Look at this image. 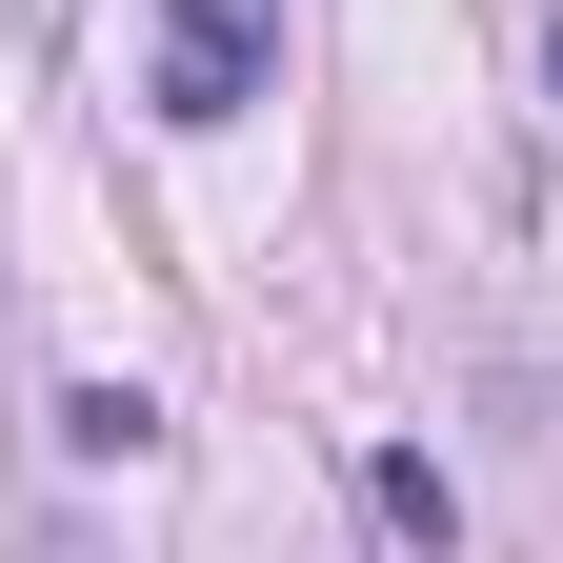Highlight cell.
<instances>
[{"instance_id":"obj_2","label":"cell","mask_w":563,"mask_h":563,"mask_svg":"<svg viewBox=\"0 0 563 563\" xmlns=\"http://www.w3.org/2000/svg\"><path fill=\"white\" fill-rule=\"evenodd\" d=\"M363 523H383L402 563H443V543H463V483L422 463V443H383V463H363Z\"/></svg>"},{"instance_id":"obj_4","label":"cell","mask_w":563,"mask_h":563,"mask_svg":"<svg viewBox=\"0 0 563 563\" xmlns=\"http://www.w3.org/2000/svg\"><path fill=\"white\" fill-rule=\"evenodd\" d=\"M543 101H563V0H543Z\"/></svg>"},{"instance_id":"obj_1","label":"cell","mask_w":563,"mask_h":563,"mask_svg":"<svg viewBox=\"0 0 563 563\" xmlns=\"http://www.w3.org/2000/svg\"><path fill=\"white\" fill-rule=\"evenodd\" d=\"M282 81V0H162V121H242Z\"/></svg>"},{"instance_id":"obj_3","label":"cell","mask_w":563,"mask_h":563,"mask_svg":"<svg viewBox=\"0 0 563 563\" xmlns=\"http://www.w3.org/2000/svg\"><path fill=\"white\" fill-rule=\"evenodd\" d=\"M60 443H81V463H141V443H162V402H141V383H81V402H60Z\"/></svg>"}]
</instances>
